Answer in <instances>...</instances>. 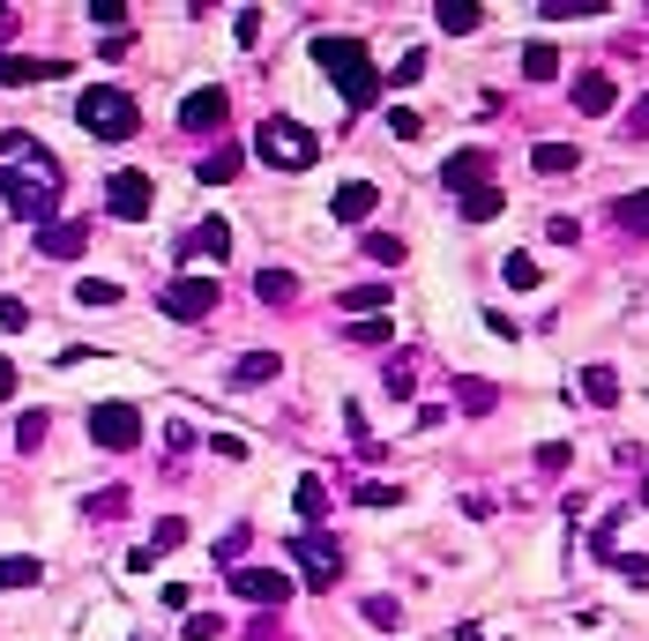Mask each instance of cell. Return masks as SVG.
I'll return each instance as SVG.
<instances>
[{"label":"cell","mask_w":649,"mask_h":641,"mask_svg":"<svg viewBox=\"0 0 649 641\" xmlns=\"http://www.w3.org/2000/svg\"><path fill=\"white\" fill-rule=\"evenodd\" d=\"M366 619L374 627H396V596H366Z\"/></svg>","instance_id":"obj_41"},{"label":"cell","mask_w":649,"mask_h":641,"mask_svg":"<svg viewBox=\"0 0 649 641\" xmlns=\"http://www.w3.org/2000/svg\"><path fill=\"white\" fill-rule=\"evenodd\" d=\"M292 560L306 568V590H336V574H344V544L336 538H292Z\"/></svg>","instance_id":"obj_7"},{"label":"cell","mask_w":649,"mask_h":641,"mask_svg":"<svg viewBox=\"0 0 649 641\" xmlns=\"http://www.w3.org/2000/svg\"><path fill=\"white\" fill-rule=\"evenodd\" d=\"M627 142H649V98L635 105V112H627Z\"/></svg>","instance_id":"obj_42"},{"label":"cell","mask_w":649,"mask_h":641,"mask_svg":"<svg viewBox=\"0 0 649 641\" xmlns=\"http://www.w3.org/2000/svg\"><path fill=\"white\" fill-rule=\"evenodd\" d=\"M254 157L276 165V172H306V165L322 157V142H314V127H299V120H284V112H276V120L254 127Z\"/></svg>","instance_id":"obj_3"},{"label":"cell","mask_w":649,"mask_h":641,"mask_svg":"<svg viewBox=\"0 0 649 641\" xmlns=\"http://www.w3.org/2000/svg\"><path fill=\"white\" fill-rule=\"evenodd\" d=\"M179 538H187V522H179V515H165V522H157V530H150V544H142V552H135L127 568H142V574H150V560H157V552H173Z\"/></svg>","instance_id":"obj_17"},{"label":"cell","mask_w":649,"mask_h":641,"mask_svg":"<svg viewBox=\"0 0 649 641\" xmlns=\"http://www.w3.org/2000/svg\"><path fill=\"white\" fill-rule=\"evenodd\" d=\"M508 201H500V187H478V195H463V224H485V217H500Z\"/></svg>","instance_id":"obj_28"},{"label":"cell","mask_w":649,"mask_h":641,"mask_svg":"<svg viewBox=\"0 0 649 641\" xmlns=\"http://www.w3.org/2000/svg\"><path fill=\"white\" fill-rule=\"evenodd\" d=\"M478 23H485V8H471V0H455V8H449V0H441V30H449V38H471Z\"/></svg>","instance_id":"obj_23"},{"label":"cell","mask_w":649,"mask_h":641,"mask_svg":"<svg viewBox=\"0 0 649 641\" xmlns=\"http://www.w3.org/2000/svg\"><path fill=\"white\" fill-rule=\"evenodd\" d=\"M366 262H389V269H396V262H403V239H389V231H366Z\"/></svg>","instance_id":"obj_33"},{"label":"cell","mask_w":649,"mask_h":641,"mask_svg":"<svg viewBox=\"0 0 649 641\" xmlns=\"http://www.w3.org/2000/svg\"><path fill=\"white\" fill-rule=\"evenodd\" d=\"M46 433H52V418H46V411H23V418H16V441H23V447H38Z\"/></svg>","instance_id":"obj_36"},{"label":"cell","mask_w":649,"mask_h":641,"mask_svg":"<svg viewBox=\"0 0 649 641\" xmlns=\"http://www.w3.org/2000/svg\"><path fill=\"white\" fill-rule=\"evenodd\" d=\"M90 447H105V455L142 447V411L135 403H90Z\"/></svg>","instance_id":"obj_5"},{"label":"cell","mask_w":649,"mask_h":641,"mask_svg":"<svg viewBox=\"0 0 649 641\" xmlns=\"http://www.w3.org/2000/svg\"><path fill=\"white\" fill-rule=\"evenodd\" d=\"M374 187H366V179H351V187H336V201H328V217H336V224H366V217H374Z\"/></svg>","instance_id":"obj_15"},{"label":"cell","mask_w":649,"mask_h":641,"mask_svg":"<svg viewBox=\"0 0 649 641\" xmlns=\"http://www.w3.org/2000/svg\"><path fill=\"white\" fill-rule=\"evenodd\" d=\"M254 292L269 298V306H292V298H299V284H292L284 269H262V276H254Z\"/></svg>","instance_id":"obj_26"},{"label":"cell","mask_w":649,"mask_h":641,"mask_svg":"<svg viewBox=\"0 0 649 641\" xmlns=\"http://www.w3.org/2000/svg\"><path fill=\"white\" fill-rule=\"evenodd\" d=\"M76 120L98 135V142H127L135 127H142V112H135V98L127 90H82L76 98Z\"/></svg>","instance_id":"obj_4"},{"label":"cell","mask_w":649,"mask_h":641,"mask_svg":"<svg viewBox=\"0 0 649 641\" xmlns=\"http://www.w3.org/2000/svg\"><path fill=\"white\" fill-rule=\"evenodd\" d=\"M604 0H545V23H568V16H598Z\"/></svg>","instance_id":"obj_35"},{"label":"cell","mask_w":649,"mask_h":641,"mask_svg":"<svg viewBox=\"0 0 649 641\" xmlns=\"http://www.w3.org/2000/svg\"><path fill=\"white\" fill-rule=\"evenodd\" d=\"M38 254H52V262H76V254H90V224H82V217L46 224V231H38Z\"/></svg>","instance_id":"obj_12"},{"label":"cell","mask_w":649,"mask_h":641,"mask_svg":"<svg viewBox=\"0 0 649 641\" xmlns=\"http://www.w3.org/2000/svg\"><path fill=\"white\" fill-rule=\"evenodd\" d=\"M276 373H284V358H276V351H247V358L232 366V381H239V388H262V381H276Z\"/></svg>","instance_id":"obj_18"},{"label":"cell","mask_w":649,"mask_h":641,"mask_svg":"<svg viewBox=\"0 0 649 641\" xmlns=\"http://www.w3.org/2000/svg\"><path fill=\"white\" fill-rule=\"evenodd\" d=\"M292 500H299V515H306V522H322V515H328V493H322V477H299V493H292Z\"/></svg>","instance_id":"obj_30"},{"label":"cell","mask_w":649,"mask_h":641,"mask_svg":"<svg viewBox=\"0 0 649 641\" xmlns=\"http://www.w3.org/2000/svg\"><path fill=\"white\" fill-rule=\"evenodd\" d=\"M179 634H187V641H217V634H225V619H217V612H187Z\"/></svg>","instance_id":"obj_34"},{"label":"cell","mask_w":649,"mask_h":641,"mask_svg":"<svg viewBox=\"0 0 649 641\" xmlns=\"http://www.w3.org/2000/svg\"><path fill=\"white\" fill-rule=\"evenodd\" d=\"M351 344H389V314H366L358 328H351Z\"/></svg>","instance_id":"obj_38"},{"label":"cell","mask_w":649,"mask_h":641,"mask_svg":"<svg viewBox=\"0 0 649 641\" xmlns=\"http://www.w3.org/2000/svg\"><path fill=\"white\" fill-rule=\"evenodd\" d=\"M612 217H620V231H649V187H642V195H627Z\"/></svg>","instance_id":"obj_31"},{"label":"cell","mask_w":649,"mask_h":641,"mask_svg":"<svg viewBox=\"0 0 649 641\" xmlns=\"http://www.w3.org/2000/svg\"><path fill=\"white\" fill-rule=\"evenodd\" d=\"M0 195L23 224L46 231L52 224V201H60V165H52V149L38 135H0Z\"/></svg>","instance_id":"obj_1"},{"label":"cell","mask_w":649,"mask_h":641,"mask_svg":"<svg viewBox=\"0 0 649 641\" xmlns=\"http://www.w3.org/2000/svg\"><path fill=\"white\" fill-rule=\"evenodd\" d=\"M441 187H449V195H478V187H493V149H455L449 165H441Z\"/></svg>","instance_id":"obj_9"},{"label":"cell","mask_w":649,"mask_h":641,"mask_svg":"<svg viewBox=\"0 0 649 641\" xmlns=\"http://www.w3.org/2000/svg\"><path fill=\"white\" fill-rule=\"evenodd\" d=\"M76 306H120V284H105V276H82V284H76Z\"/></svg>","instance_id":"obj_29"},{"label":"cell","mask_w":649,"mask_h":641,"mask_svg":"<svg viewBox=\"0 0 649 641\" xmlns=\"http://www.w3.org/2000/svg\"><path fill=\"white\" fill-rule=\"evenodd\" d=\"M642 507H649V477H642Z\"/></svg>","instance_id":"obj_46"},{"label":"cell","mask_w":649,"mask_h":641,"mask_svg":"<svg viewBox=\"0 0 649 641\" xmlns=\"http://www.w3.org/2000/svg\"><path fill=\"white\" fill-rule=\"evenodd\" d=\"M455 403H463L471 418H485V411H493L500 395H493V381H478V373H471V381H455Z\"/></svg>","instance_id":"obj_24"},{"label":"cell","mask_w":649,"mask_h":641,"mask_svg":"<svg viewBox=\"0 0 649 641\" xmlns=\"http://www.w3.org/2000/svg\"><path fill=\"white\" fill-rule=\"evenodd\" d=\"M225 112H232V98H225V90H195V98L179 105V127H187V135H201V127L217 135V127H225Z\"/></svg>","instance_id":"obj_13"},{"label":"cell","mask_w":649,"mask_h":641,"mask_svg":"<svg viewBox=\"0 0 649 641\" xmlns=\"http://www.w3.org/2000/svg\"><path fill=\"white\" fill-rule=\"evenodd\" d=\"M38 582H46V568H38L30 552H8V560H0V590H38Z\"/></svg>","instance_id":"obj_19"},{"label":"cell","mask_w":649,"mask_h":641,"mask_svg":"<svg viewBox=\"0 0 649 641\" xmlns=\"http://www.w3.org/2000/svg\"><path fill=\"white\" fill-rule=\"evenodd\" d=\"M8 395H16V366H8V358H0V403H8Z\"/></svg>","instance_id":"obj_44"},{"label":"cell","mask_w":649,"mask_h":641,"mask_svg":"<svg viewBox=\"0 0 649 641\" xmlns=\"http://www.w3.org/2000/svg\"><path fill=\"white\" fill-rule=\"evenodd\" d=\"M314 60H322L328 75H336V90H344L351 112H366V105L381 98V75H374V52H366V38H314Z\"/></svg>","instance_id":"obj_2"},{"label":"cell","mask_w":649,"mask_h":641,"mask_svg":"<svg viewBox=\"0 0 649 641\" xmlns=\"http://www.w3.org/2000/svg\"><path fill=\"white\" fill-rule=\"evenodd\" d=\"M105 209H112V217H150L157 209V187H150V172H112L105 179Z\"/></svg>","instance_id":"obj_8"},{"label":"cell","mask_w":649,"mask_h":641,"mask_svg":"<svg viewBox=\"0 0 649 641\" xmlns=\"http://www.w3.org/2000/svg\"><path fill=\"white\" fill-rule=\"evenodd\" d=\"M530 165H538V172H545V179H560V172H574L582 157H574L568 142H538V149H530Z\"/></svg>","instance_id":"obj_21"},{"label":"cell","mask_w":649,"mask_h":641,"mask_svg":"<svg viewBox=\"0 0 649 641\" xmlns=\"http://www.w3.org/2000/svg\"><path fill=\"white\" fill-rule=\"evenodd\" d=\"M232 590L247 596V604H292V574H276V568H232Z\"/></svg>","instance_id":"obj_10"},{"label":"cell","mask_w":649,"mask_h":641,"mask_svg":"<svg viewBox=\"0 0 649 641\" xmlns=\"http://www.w3.org/2000/svg\"><path fill=\"white\" fill-rule=\"evenodd\" d=\"M195 179H201V187H225V179H239V149H209V157L195 165Z\"/></svg>","instance_id":"obj_20"},{"label":"cell","mask_w":649,"mask_h":641,"mask_svg":"<svg viewBox=\"0 0 649 641\" xmlns=\"http://www.w3.org/2000/svg\"><path fill=\"white\" fill-rule=\"evenodd\" d=\"M574 105H582V112H612V75H604V68L574 75Z\"/></svg>","instance_id":"obj_16"},{"label":"cell","mask_w":649,"mask_h":641,"mask_svg":"<svg viewBox=\"0 0 649 641\" xmlns=\"http://www.w3.org/2000/svg\"><path fill=\"white\" fill-rule=\"evenodd\" d=\"M0 328H30V306H23V298H0Z\"/></svg>","instance_id":"obj_40"},{"label":"cell","mask_w":649,"mask_h":641,"mask_svg":"<svg viewBox=\"0 0 649 641\" xmlns=\"http://www.w3.org/2000/svg\"><path fill=\"white\" fill-rule=\"evenodd\" d=\"M8 38H16V16H0V46H8Z\"/></svg>","instance_id":"obj_45"},{"label":"cell","mask_w":649,"mask_h":641,"mask_svg":"<svg viewBox=\"0 0 649 641\" xmlns=\"http://www.w3.org/2000/svg\"><path fill=\"white\" fill-rule=\"evenodd\" d=\"M68 75V60H30V52H16V60H0V90H16V82H60Z\"/></svg>","instance_id":"obj_14"},{"label":"cell","mask_w":649,"mask_h":641,"mask_svg":"<svg viewBox=\"0 0 649 641\" xmlns=\"http://www.w3.org/2000/svg\"><path fill=\"white\" fill-rule=\"evenodd\" d=\"M582 395H590L598 411H612V403H620V373H612V366H590V373H582Z\"/></svg>","instance_id":"obj_22"},{"label":"cell","mask_w":649,"mask_h":641,"mask_svg":"<svg viewBox=\"0 0 649 641\" xmlns=\"http://www.w3.org/2000/svg\"><path fill=\"white\" fill-rule=\"evenodd\" d=\"M165 320H209L217 314V276H173L165 292H157Z\"/></svg>","instance_id":"obj_6"},{"label":"cell","mask_w":649,"mask_h":641,"mask_svg":"<svg viewBox=\"0 0 649 641\" xmlns=\"http://www.w3.org/2000/svg\"><path fill=\"white\" fill-rule=\"evenodd\" d=\"M232 254V224L225 217H201L187 239H179V262H225Z\"/></svg>","instance_id":"obj_11"},{"label":"cell","mask_w":649,"mask_h":641,"mask_svg":"<svg viewBox=\"0 0 649 641\" xmlns=\"http://www.w3.org/2000/svg\"><path fill=\"white\" fill-rule=\"evenodd\" d=\"M344 306H351L358 320H366V314H381V306H389V284H351V292H344Z\"/></svg>","instance_id":"obj_27"},{"label":"cell","mask_w":649,"mask_h":641,"mask_svg":"<svg viewBox=\"0 0 649 641\" xmlns=\"http://www.w3.org/2000/svg\"><path fill=\"white\" fill-rule=\"evenodd\" d=\"M500 276H508V284H515V292H530V284H538V262H530V254H508V262H500Z\"/></svg>","instance_id":"obj_32"},{"label":"cell","mask_w":649,"mask_h":641,"mask_svg":"<svg viewBox=\"0 0 649 641\" xmlns=\"http://www.w3.org/2000/svg\"><path fill=\"white\" fill-rule=\"evenodd\" d=\"M419 75H425V52H403V60H396V90H403V82H419Z\"/></svg>","instance_id":"obj_43"},{"label":"cell","mask_w":649,"mask_h":641,"mask_svg":"<svg viewBox=\"0 0 649 641\" xmlns=\"http://www.w3.org/2000/svg\"><path fill=\"white\" fill-rule=\"evenodd\" d=\"M396 500H403L396 485H358V507H396Z\"/></svg>","instance_id":"obj_39"},{"label":"cell","mask_w":649,"mask_h":641,"mask_svg":"<svg viewBox=\"0 0 649 641\" xmlns=\"http://www.w3.org/2000/svg\"><path fill=\"white\" fill-rule=\"evenodd\" d=\"M90 515H98V522H120L127 515V493H120V485H105V493L90 500Z\"/></svg>","instance_id":"obj_37"},{"label":"cell","mask_w":649,"mask_h":641,"mask_svg":"<svg viewBox=\"0 0 649 641\" xmlns=\"http://www.w3.org/2000/svg\"><path fill=\"white\" fill-rule=\"evenodd\" d=\"M523 75H530V82H552V75H560V46H545V38H538V46L523 52Z\"/></svg>","instance_id":"obj_25"}]
</instances>
